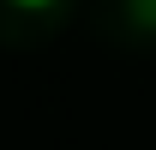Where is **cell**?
<instances>
[{"instance_id": "cell-1", "label": "cell", "mask_w": 156, "mask_h": 150, "mask_svg": "<svg viewBox=\"0 0 156 150\" xmlns=\"http://www.w3.org/2000/svg\"><path fill=\"white\" fill-rule=\"evenodd\" d=\"M18 6H48V0H18Z\"/></svg>"}]
</instances>
